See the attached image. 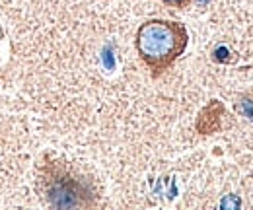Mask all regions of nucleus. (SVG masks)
Wrapping results in <instances>:
<instances>
[{"mask_svg":"<svg viewBox=\"0 0 253 210\" xmlns=\"http://www.w3.org/2000/svg\"><path fill=\"white\" fill-rule=\"evenodd\" d=\"M189 43L187 28L173 20H148L136 31V51L150 68L152 78L162 76L179 59Z\"/></svg>","mask_w":253,"mask_h":210,"instance_id":"1","label":"nucleus"},{"mask_svg":"<svg viewBox=\"0 0 253 210\" xmlns=\"http://www.w3.org/2000/svg\"><path fill=\"white\" fill-rule=\"evenodd\" d=\"M45 197L55 209H90L97 205V195L90 181L78 177L59 164L45 169Z\"/></svg>","mask_w":253,"mask_h":210,"instance_id":"2","label":"nucleus"},{"mask_svg":"<svg viewBox=\"0 0 253 210\" xmlns=\"http://www.w3.org/2000/svg\"><path fill=\"white\" fill-rule=\"evenodd\" d=\"M236 109H238L246 119L253 121V101L252 99H242V101L236 105Z\"/></svg>","mask_w":253,"mask_h":210,"instance_id":"3","label":"nucleus"},{"mask_svg":"<svg viewBox=\"0 0 253 210\" xmlns=\"http://www.w3.org/2000/svg\"><path fill=\"white\" fill-rule=\"evenodd\" d=\"M160 2H164L168 6H173V8H185V6H189L193 0H160Z\"/></svg>","mask_w":253,"mask_h":210,"instance_id":"4","label":"nucleus"},{"mask_svg":"<svg viewBox=\"0 0 253 210\" xmlns=\"http://www.w3.org/2000/svg\"><path fill=\"white\" fill-rule=\"evenodd\" d=\"M220 207L222 209H228V207H236V209H238V207H242V201H240V199H230V197H228V199L222 201Z\"/></svg>","mask_w":253,"mask_h":210,"instance_id":"5","label":"nucleus"}]
</instances>
